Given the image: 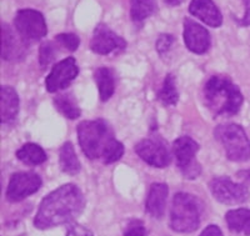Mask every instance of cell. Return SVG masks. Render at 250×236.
<instances>
[{"mask_svg": "<svg viewBox=\"0 0 250 236\" xmlns=\"http://www.w3.org/2000/svg\"><path fill=\"white\" fill-rule=\"evenodd\" d=\"M202 206L200 200L191 194H175L170 209V228L182 234L195 231L200 225Z\"/></svg>", "mask_w": 250, "mask_h": 236, "instance_id": "277c9868", "label": "cell"}, {"mask_svg": "<svg viewBox=\"0 0 250 236\" xmlns=\"http://www.w3.org/2000/svg\"><path fill=\"white\" fill-rule=\"evenodd\" d=\"M135 153L146 164L155 168H165L170 164V153L167 144L159 138H146L135 145Z\"/></svg>", "mask_w": 250, "mask_h": 236, "instance_id": "30bf717a", "label": "cell"}, {"mask_svg": "<svg viewBox=\"0 0 250 236\" xmlns=\"http://www.w3.org/2000/svg\"><path fill=\"white\" fill-rule=\"evenodd\" d=\"M78 74H79V68H78L77 60L74 58L69 57L62 60L53 66L51 71L46 77V90L49 93H57V91L65 89L77 79Z\"/></svg>", "mask_w": 250, "mask_h": 236, "instance_id": "8fae6325", "label": "cell"}, {"mask_svg": "<svg viewBox=\"0 0 250 236\" xmlns=\"http://www.w3.org/2000/svg\"><path fill=\"white\" fill-rule=\"evenodd\" d=\"M94 80L99 89L100 99L103 101L110 99L115 91V80L114 73L109 68H98L94 73Z\"/></svg>", "mask_w": 250, "mask_h": 236, "instance_id": "d6986e66", "label": "cell"}, {"mask_svg": "<svg viewBox=\"0 0 250 236\" xmlns=\"http://www.w3.org/2000/svg\"><path fill=\"white\" fill-rule=\"evenodd\" d=\"M168 193V186L165 184H162V182H155L150 186L146 202H145V208L153 217H156V219H162L165 213Z\"/></svg>", "mask_w": 250, "mask_h": 236, "instance_id": "e0dca14e", "label": "cell"}, {"mask_svg": "<svg viewBox=\"0 0 250 236\" xmlns=\"http://www.w3.org/2000/svg\"><path fill=\"white\" fill-rule=\"evenodd\" d=\"M54 105L68 119L75 120L80 117V109L71 94L58 95L54 99Z\"/></svg>", "mask_w": 250, "mask_h": 236, "instance_id": "cb8c5ba5", "label": "cell"}, {"mask_svg": "<svg viewBox=\"0 0 250 236\" xmlns=\"http://www.w3.org/2000/svg\"><path fill=\"white\" fill-rule=\"evenodd\" d=\"M200 236H223V233L216 225H209V226L200 234Z\"/></svg>", "mask_w": 250, "mask_h": 236, "instance_id": "f546056e", "label": "cell"}, {"mask_svg": "<svg viewBox=\"0 0 250 236\" xmlns=\"http://www.w3.org/2000/svg\"><path fill=\"white\" fill-rule=\"evenodd\" d=\"M26 41L8 24H1V58L8 61H19L25 57Z\"/></svg>", "mask_w": 250, "mask_h": 236, "instance_id": "5bb4252c", "label": "cell"}, {"mask_svg": "<svg viewBox=\"0 0 250 236\" xmlns=\"http://www.w3.org/2000/svg\"><path fill=\"white\" fill-rule=\"evenodd\" d=\"M199 145L190 137H180L173 144V151L176 164L185 179H195L202 173L200 164L195 160L196 151Z\"/></svg>", "mask_w": 250, "mask_h": 236, "instance_id": "52a82bcc", "label": "cell"}, {"mask_svg": "<svg viewBox=\"0 0 250 236\" xmlns=\"http://www.w3.org/2000/svg\"><path fill=\"white\" fill-rule=\"evenodd\" d=\"M57 49L51 41H45L40 45L39 49V61L42 66H48L55 59Z\"/></svg>", "mask_w": 250, "mask_h": 236, "instance_id": "d4e9b609", "label": "cell"}, {"mask_svg": "<svg viewBox=\"0 0 250 236\" xmlns=\"http://www.w3.org/2000/svg\"><path fill=\"white\" fill-rule=\"evenodd\" d=\"M57 43L60 46L65 48L69 51H75L80 45V39L78 35L71 34V33H64V34L57 35Z\"/></svg>", "mask_w": 250, "mask_h": 236, "instance_id": "484cf974", "label": "cell"}, {"mask_svg": "<svg viewBox=\"0 0 250 236\" xmlns=\"http://www.w3.org/2000/svg\"><path fill=\"white\" fill-rule=\"evenodd\" d=\"M164 3L169 6H178L183 3V0H164Z\"/></svg>", "mask_w": 250, "mask_h": 236, "instance_id": "1f68e13d", "label": "cell"}, {"mask_svg": "<svg viewBox=\"0 0 250 236\" xmlns=\"http://www.w3.org/2000/svg\"><path fill=\"white\" fill-rule=\"evenodd\" d=\"M205 104L215 117L238 114L244 98L238 86L227 77H211L204 86Z\"/></svg>", "mask_w": 250, "mask_h": 236, "instance_id": "3957f363", "label": "cell"}, {"mask_svg": "<svg viewBox=\"0 0 250 236\" xmlns=\"http://www.w3.org/2000/svg\"><path fill=\"white\" fill-rule=\"evenodd\" d=\"M228 228L231 233L250 236V209H234L225 215Z\"/></svg>", "mask_w": 250, "mask_h": 236, "instance_id": "ac0fdd59", "label": "cell"}, {"mask_svg": "<svg viewBox=\"0 0 250 236\" xmlns=\"http://www.w3.org/2000/svg\"><path fill=\"white\" fill-rule=\"evenodd\" d=\"M78 140L89 159H102L104 164L118 161L124 154V145L114 137L113 129L104 120H86L78 125Z\"/></svg>", "mask_w": 250, "mask_h": 236, "instance_id": "7a4b0ae2", "label": "cell"}, {"mask_svg": "<svg viewBox=\"0 0 250 236\" xmlns=\"http://www.w3.org/2000/svg\"><path fill=\"white\" fill-rule=\"evenodd\" d=\"M42 177L35 173L13 174L6 189V197L9 201L18 202L26 199L42 188Z\"/></svg>", "mask_w": 250, "mask_h": 236, "instance_id": "9c48e42d", "label": "cell"}, {"mask_svg": "<svg viewBox=\"0 0 250 236\" xmlns=\"http://www.w3.org/2000/svg\"><path fill=\"white\" fill-rule=\"evenodd\" d=\"M124 236H146V230L143 221L138 219L129 220L124 229Z\"/></svg>", "mask_w": 250, "mask_h": 236, "instance_id": "4316f807", "label": "cell"}, {"mask_svg": "<svg viewBox=\"0 0 250 236\" xmlns=\"http://www.w3.org/2000/svg\"><path fill=\"white\" fill-rule=\"evenodd\" d=\"M213 197L225 205H238L248 201L249 189L244 184L231 181L228 177H215L209 184Z\"/></svg>", "mask_w": 250, "mask_h": 236, "instance_id": "ba28073f", "label": "cell"}, {"mask_svg": "<svg viewBox=\"0 0 250 236\" xmlns=\"http://www.w3.org/2000/svg\"><path fill=\"white\" fill-rule=\"evenodd\" d=\"M155 10L156 0H130V17L134 23H143Z\"/></svg>", "mask_w": 250, "mask_h": 236, "instance_id": "7402d4cb", "label": "cell"}, {"mask_svg": "<svg viewBox=\"0 0 250 236\" xmlns=\"http://www.w3.org/2000/svg\"><path fill=\"white\" fill-rule=\"evenodd\" d=\"M19 113V97L12 86L0 88V117L1 124H10Z\"/></svg>", "mask_w": 250, "mask_h": 236, "instance_id": "2e32d148", "label": "cell"}, {"mask_svg": "<svg viewBox=\"0 0 250 236\" xmlns=\"http://www.w3.org/2000/svg\"><path fill=\"white\" fill-rule=\"evenodd\" d=\"M126 48V41L111 30L105 24H99L94 29L90 40V49L95 54L109 55L119 53Z\"/></svg>", "mask_w": 250, "mask_h": 236, "instance_id": "7c38bea8", "label": "cell"}, {"mask_svg": "<svg viewBox=\"0 0 250 236\" xmlns=\"http://www.w3.org/2000/svg\"><path fill=\"white\" fill-rule=\"evenodd\" d=\"M14 25L15 30L26 43L42 40L48 34L45 18L42 13L34 9L19 10L14 18Z\"/></svg>", "mask_w": 250, "mask_h": 236, "instance_id": "8992f818", "label": "cell"}, {"mask_svg": "<svg viewBox=\"0 0 250 236\" xmlns=\"http://www.w3.org/2000/svg\"><path fill=\"white\" fill-rule=\"evenodd\" d=\"M191 15L202 20L211 28H219L223 24V17L213 0H191L189 5Z\"/></svg>", "mask_w": 250, "mask_h": 236, "instance_id": "9a60e30c", "label": "cell"}, {"mask_svg": "<svg viewBox=\"0 0 250 236\" xmlns=\"http://www.w3.org/2000/svg\"><path fill=\"white\" fill-rule=\"evenodd\" d=\"M183 38H184L185 46L195 54H205L211 45L209 32L204 26L189 18L184 20Z\"/></svg>", "mask_w": 250, "mask_h": 236, "instance_id": "4fadbf2b", "label": "cell"}, {"mask_svg": "<svg viewBox=\"0 0 250 236\" xmlns=\"http://www.w3.org/2000/svg\"><path fill=\"white\" fill-rule=\"evenodd\" d=\"M85 209V197L74 184H65L50 193L42 201L34 219L35 228L44 230L70 224Z\"/></svg>", "mask_w": 250, "mask_h": 236, "instance_id": "6da1fadb", "label": "cell"}, {"mask_svg": "<svg viewBox=\"0 0 250 236\" xmlns=\"http://www.w3.org/2000/svg\"><path fill=\"white\" fill-rule=\"evenodd\" d=\"M17 157L26 165H40L46 161V154L42 146L34 142L24 144L19 150L17 151Z\"/></svg>", "mask_w": 250, "mask_h": 236, "instance_id": "ffe728a7", "label": "cell"}, {"mask_svg": "<svg viewBox=\"0 0 250 236\" xmlns=\"http://www.w3.org/2000/svg\"><path fill=\"white\" fill-rule=\"evenodd\" d=\"M59 164L62 173L69 174V175H75L80 171V161L75 154L74 146L71 142H65L60 148L59 153Z\"/></svg>", "mask_w": 250, "mask_h": 236, "instance_id": "44dd1931", "label": "cell"}, {"mask_svg": "<svg viewBox=\"0 0 250 236\" xmlns=\"http://www.w3.org/2000/svg\"><path fill=\"white\" fill-rule=\"evenodd\" d=\"M175 39H174L173 35L170 34H162L156 41V50L160 55H164L169 49L171 48V45L174 44Z\"/></svg>", "mask_w": 250, "mask_h": 236, "instance_id": "83f0119b", "label": "cell"}, {"mask_svg": "<svg viewBox=\"0 0 250 236\" xmlns=\"http://www.w3.org/2000/svg\"><path fill=\"white\" fill-rule=\"evenodd\" d=\"M66 236H94V235L88 228L83 226V225L75 224L73 225V226H70Z\"/></svg>", "mask_w": 250, "mask_h": 236, "instance_id": "f1b7e54d", "label": "cell"}, {"mask_svg": "<svg viewBox=\"0 0 250 236\" xmlns=\"http://www.w3.org/2000/svg\"><path fill=\"white\" fill-rule=\"evenodd\" d=\"M215 139L224 148L228 159L231 161H247L250 159V141L244 129L238 124L219 125L214 131Z\"/></svg>", "mask_w": 250, "mask_h": 236, "instance_id": "5b68a950", "label": "cell"}, {"mask_svg": "<svg viewBox=\"0 0 250 236\" xmlns=\"http://www.w3.org/2000/svg\"><path fill=\"white\" fill-rule=\"evenodd\" d=\"M245 5V14L242 20V24L244 26L250 25V0H243Z\"/></svg>", "mask_w": 250, "mask_h": 236, "instance_id": "4dcf8cb0", "label": "cell"}, {"mask_svg": "<svg viewBox=\"0 0 250 236\" xmlns=\"http://www.w3.org/2000/svg\"><path fill=\"white\" fill-rule=\"evenodd\" d=\"M158 99L160 100L163 105L173 106L179 100V93L176 89V79L174 75L169 74L164 79L162 90L158 94Z\"/></svg>", "mask_w": 250, "mask_h": 236, "instance_id": "603a6c76", "label": "cell"}]
</instances>
